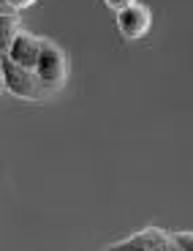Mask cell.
I'll use <instances>...</instances> for the list:
<instances>
[{"label": "cell", "instance_id": "7", "mask_svg": "<svg viewBox=\"0 0 193 251\" xmlns=\"http://www.w3.org/2000/svg\"><path fill=\"white\" fill-rule=\"evenodd\" d=\"M174 240L180 251H193V232H174Z\"/></svg>", "mask_w": 193, "mask_h": 251}, {"label": "cell", "instance_id": "6", "mask_svg": "<svg viewBox=\"0 0 193 251\" xmlns=\"http://www.w3.org/2000/svg\"><path fill=\"white\" fill-rule=\"evenodd\" d=\"M22 30L17 11H3L0 14V55H6V50L11 47V41L17 38V33Z\"/></svg>", "mask_w": 193, "mask_h": 251}, {"label": "cell", "instance_id": "4", "mask_svg": "<svg viewBox=\"0 0 193 251\" xmlns=\"http://www.w3.org/2000/svg\"><path fill=\"white\" fill-rule=\"evenodd\" d=\"M150 25H152V11L142 3H133V6L117 11V30L125 41H139V38L147 36Z\"/></svg>", "mask_w": 193, "mask_h": 251}, {"label": "cell", "instance_id": "3", "mask_svg": "<svg viewBox=\"0 0 193 251\" xmlns=\"http://www.w3.org/2000/svg\"><path fill=\"white\" fill-rule=\"evenodd\" d=\"M106 251H180V246H177L174 235L161 226H144L139 232L117 240Z\"/></svg>", "mask_w": 193, "mask_h": 251}, {"label": "cell", "instance_id": "8", "mask_svg": "<svg viewBox=\"0 0 193 251\" xmlns=\"http://www.w3.org/2000/svg\"><path fill=\"white\" fill-rule=\"evenodd\" d=\"M133 3H139V0H104V6L109 8V11H123V8H128V6H133Z\"/></svg>", "mask_w": 193, "mask_h": 251}, {"label": "cell", "instance_id": "5", "mask_svg": "<svg viewBox=\"0 0 193 251\" xmlns=\"http://www.w3.org/2000/svg\"><path fill=\"white\" fill-rule=\"evenodd\" d=\"M41 44H44V38H38L36 33L19 30L17 38L11 41V47L6 50V60L17 63L22 69H33L38 60V52H41Z\"/></svg>", "mask_w": 193, "mask_h": 251}, {"label": "cell", "instance_id": "10", "mask_svg": "<svg viewBox=\"0 0 193 251\" xmlns=\"http://www.w3.org/2000/svg\"><path fill=\"white\" fill-rule=\"evenodd\" d=\"M3 11H8V6H6V0H0V14Z\"/></svg>", "mask_w": 193, "mask_h": 251}, {"label": "cell", "instance_id": "2", "mask_svg": "<svg viewBox=\"0 0 193 251\" xmlns=\"http://www.w3.org/2000/svg\"><path fill=\"white\" fill-rule=\"evenodd\" d=\"M33 71H36V76L44 82L46 88L57 93V90L65 85L68 74H71L68 55H65L55 41H46L44 38V44H41V52H38V60H36V66H33Z\"/></svg>", "mask_w": 193, "mask_h": 251}, {"label": "cell", "instance_id": "1", "mask_svg": "<svg viewBox=\"0 0 193 251\" xmlns=\"http://www.w3.org/2000/svg\"><path fill=\"white\" fill-rule=\"evenodd\" d=\"M0 79H3V88L14 96V99H22V101H44L52 99L55 90H49L44 82L36 76L33 69H22L17 63L6 60L0 63Z\"/></svg>", "mask_w": 193, "mask_h": 251}, {"label": "cell", "instance_id": "11", "mask_svg": "<svg viewBox=\"0 0 193 251\" xmlns=\"http://www.w3.org/2000/svg\"><path fill=\"white\" fill-rule=\"evenodd\" d=\"M0 90H3V79H0Z\"/></svg>", "mask_w": 193, "mask_h": 251}, {"label": "cell", "instance_id": "9", "mask_svg": "<svg viewBox=\"0 0 193 251\" xmlns=\"http://www.w3.org/2000/svg\"><path fill=\"white\" fill-rule=\"evenodd\" d=\"M36 3H38V0H6L8 11H25V8L36 6Z\"/></svg>", "mask_w": 193, "mask_h": 251}]
</instances>
